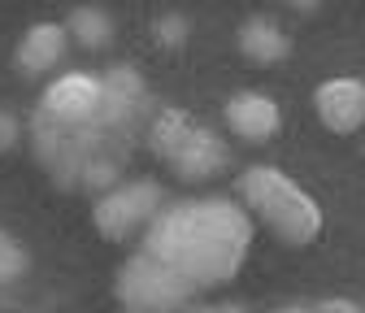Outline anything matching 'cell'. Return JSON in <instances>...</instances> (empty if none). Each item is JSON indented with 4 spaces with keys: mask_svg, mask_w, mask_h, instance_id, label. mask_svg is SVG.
<instances>
[{
    "mask_svg": "<svg viewBox=\"0 0 365 313\" xmlns=\"http://www.w3.org/2000/svg\"><path fill=\"white\" fill-rule=\"evenodd\" d=\"M244 248H248V217L244 209L226 200L178 205L153 222V231L144 240V252L170 265V274L187 292L200 283L231 279L235 265L244 261Z\"/></svg>",
    "mask_w": 365,
    "mask_h": 313,
    "instance_id": "1",
    "label": "cell"
},
{
    "mask_svg": "<svg viewBox=\"0 0 365 313\" xmlns=\"http://www.w3.org/2000/svg\"><path fill=\"white\" fill-rule=\"evenodd\" d=\"M240 196L244 205L265 222V227L279 235L283 244L300 248L317 235V227H322V217H317V205L292 183V178L283 170H269V165H257L240 178Z\"/></svg>",
    "mask_w": 365,
    "mask_h": 313,
    "instance_id": "2",
    "label": "cell"
},
{
    "mask_svg": "<svg viewBox=\"0 0 365 313\" xmlns=\"http://www.w3.org/2000/svg\"><path fill=\"white\" fill-rule=\"evenodd\" d=\"M157 153L182 174V178H209L226 165V144L213 135V130L192 126L182 113L161 118L157 126Z\"/></svg>",
    "mask_w": 365,
    "mask_h": 313,
    "instance_id": "3",
    "label": "cell"
},
{
    "mask_svg": "<svg viewBox=\"0 0 365 313\" xmlns=\"http://www.w3.org/2000/svg\"><path fill=\"white\" fill-rule=\"evenodd\" d=\"M118 292H122L126 309H135V313H157V309H170V304H178L182 296H187V287L170 274V265H161V261H157L153 252H144V248L126 261Z\"/></svg>",
    "mask_w": 365,
    "mask_h": 313,
    "instance_id": "4",
    "label": "cell"
},
{
    "mask_svg": "<svg viewBox=\"0 0 365 313\" xmlns=\"http://www.w3.org/2000/svg\"><path fill=\"white\" fill-rule=\"evenodd\" d=\"M105 105H109L105 83L87 78V74H70V78H61V83H53V87H48L39 122H57L61 130H66V126H87L91 118L105 109Z\"/></svg>",
    "mask_w": 365,
    "mask_h": 313,
    "instance_id": "5",
    "label": "cell"
},
{
    "mask_svg": "<svg viewBox=\"0 0 365 313\" xmlns=\"http://www.w3.org/2000/svg\"><path fill=\"white\" fill-rule=\"evenodd\" d=\"M317 118H322L335 135H352V130L365 122V83L356 78H331L317 87Z\"/></svg>",
    "mask_w": 365,
    "mask_h": 313,
    "instance_id": "6",
    "label": "cell"
},
{
    "mask_svg": "<svg viewBox=\"0 0 365 313\" xmlns=\"http://www.w3.org/2000/svg\"><path fill=\"white\" fill-rule=\"evenodd\" d=\"M157 188L153 183H135V188H118L113 196H105L101 205H96V227L105 231V235H126V231H135L140 222L157 209Z\"/></svg>",
    "mask_w": 365,
    "mask_h": 313,
    "instance_id": "7",
    "label": "cell"
},
{
    "mask_svg": "<svg viewBox=\"0 0 365 313\" xmlns=\"http://www.w3.org/2000/svg\"><path fill=\"white\" fill-rule=\"evenodd\" d=\"M226 122H231V130L240 140H269L274 130H279V105H274L269 96H257V92H244L235 96L231 105H226Z\"/></svg>",
    "mask_w": 365,
    "mask_h": 313,
    "instance_id": "8",
    "label": "cell"
},
{
    "mask_svg": "<svg viewBox=\"0 0 365 313\" xmlns=\"http://www.w3.org/2000/svg\"><path fill=\"white\" fill-rule=\"evenodd\" d=\"M61 53H66V26H57V22H39L18 39V66L26 74H39V70L57 66Z\"/></svg>",
    "mask_w": 365,
    "mask_h": 313,
    "instance_id": "9",
    "label": "cell"
},
{
    "mask_svg": "<svg viewBox=\"0 0 365 313\" xmlns=\"http://www.w3.org/2000/svg\"><path fill=\"white\" fill-rule=\"evenodd\" d=\"M240 43H244V53H252V57H261V61H269V57H279L287 43H283V35L274 31L269 22H248L244 31H240Z\"/></svg>",
    "mask_w": 365,
    "mask_h": 313,
    "instance_id": "10",
    "label": "cell"
},
{
    "mask_svg": "<svg viewBox=\"0 0 365 313\" xmlns=\"http://www.w3.org/2000/svg\"><path fill=\"white\" fill-rule=\"evenodd\" d=\"M70 35H78L87 48H96V43L109 39V18L101 9H74L70 14Z\"/></svg>",
    "mask_w": 365,
    "mask_h": 313,
    "instance_id": "11",
    "label": "cell"
},
{
    "mask_svg": "<svg viewBox=\"0 0 365 313\" xmlns=\"http://www.w3.org/2000/svg\"><path fill=\"white\" fill-rule=\"evenodd\" d=\"M22 270V248L9 240V235H0V279H9Z\"/></svg>",
    "mask_w": 365,
    "mask_h": 313,
    "instance_id": "12",
    "label": "cell"
},
{
    "mask_svg": "<svg viewBox=\"0 0 365 313\" xmlns=\"http://www.w3.org/2000/svg\"><path fill=\"white\" fill-rule=\"evenodd\" d=\"M9 140H14V118H9V113H0V148H5Z\"/></svg>",
    "mask_w": 365,
    "mask_h": 313,
    "instance_id": "13",
    "label": "cell"
}]
</instances>
